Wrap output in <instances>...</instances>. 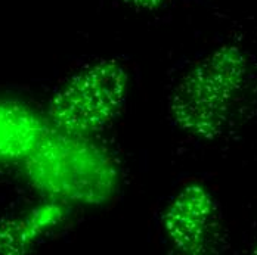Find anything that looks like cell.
Listing matches in <instances>:
<instances>
[{
	"mask_svg": "<svg viewBox=\"0 0 257 255\" xmlns=\"http://www.w3.org/2000/svg\"><path fill=\"white\" fill-rule=\"evenodd\" d=\"M31 180L45 192L86 204L105 201L115 186L108 155L86 136L48 131L27 156Z\"/></svg>",
	"mask_w": 257,
	"mask_h": 255,
	"instance_id": "6da1fadb",
	"label": "cell"
},
{
	"mask_svg": "<svg viewBox=\"0 0 257 255\" xmlns=\"http://www.w3.org/2000/svg\"><path fill=\"white\" fill-rule=\"evenodd\" d=\"M247 74V62L235 48H222L180 80L172 95L170 111L182 130L214 137L229 118Z\"/></svg>",
	"mask_w": 257,
	"mask_h": 255,
	"instance_id": "7a4b0ae2",
	"label": "cell"
},
{
	"mask_svg": "<svg viewBox=\"0 0 257 255\" xmlns=\"http://www.w3.org/2000/svg\"><path fill=\"white\" fill-rule=\"evenodd\" d=\"M127 74L115 61L84 67L52 99L49 115L59 131L87 136L103 128L120 111Z\"/></svg>",
	"mask_w": 257,
	"mask_h": 255,
	"instance_id": "3957f363",
	"label": "cell"
},
{
	"mask_svg": "<svg viewBox=\"0 0 257 255\" xmlns=\"http://www.w3.org/2000/svg\"><path fill=\"white\" fill-rule=\"evenodd\" d=\"M214 204L201 186L185 187L164 214L167 236L183 252H201L213 226Z\"/></svg>",
	"mask_w": 257,
	"mask_h": 255,
	"instance_id": "277c9868",
	"label": "cell"
},
{
	"mask_svg": "<svg viewBox=\"0 0 257 255\" xmlns=\"http://www.w3.org/2000/svg\"><path fill=\"white\" fill-rule=\"evenodd\" d=\"M46 133L40 118L24 105L0 101V159H27Z\"/></svg>",
	"mask_w": 257,
	"mask_h": 255,
	"instance_id": "5b68a950",
	"label": "cell"
},
{
	"mask_svg": "<svg viewBox=\"0 0 257 255\" xmlns=\"http://www.w3.org/2000/svg\"><path fill=\"white\" fill-rule=\"evenodd\" d=\"M61 205L45 204L21 218L0 223V252L18 254L28 248L37 236L53 227L62 218Z\"/></svg>",
	"mask_w": 257,
	"mask_h": 255,
	"instance_id": "8992f818",
	"label": "cell"
},
{
	"mask_svg": "<svg viewBox=\"0 0 257 255\" xmlns=\"http://www.w3.org/2000/svg\"><path fill=\"white\" fill-rule=\"evenodd\" d=\"M128 5L138 6V8H144V9H153L160 6L164 0H124Z\"/></svg>",
	"mask_w": 257,
	"mask_h": 255,
	"instance_id": "52a82bcc",
	"label": "cell"
}]
</instances>
